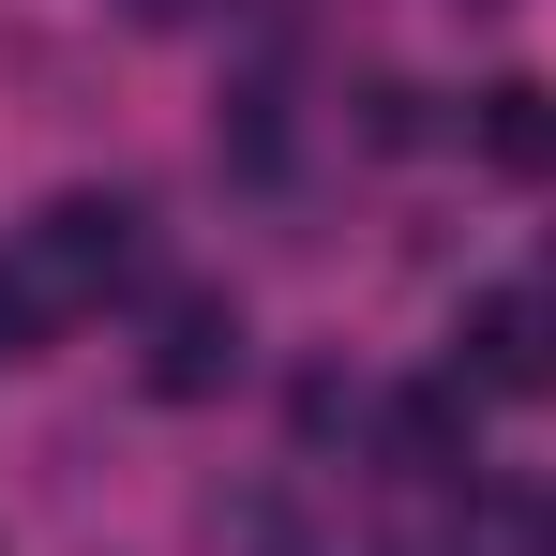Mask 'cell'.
<instances>
[{
	"instance_id": "cell-1",
	"label": "cell",
	"mask_w": 556,
	"mask_h": 556,
	"mask_svg": "<svg viewBox=\"0 0 556 556\" xmlns=\"http://www.w3.org/2000/svg\"><path fill=\"white\" fill-rule=\"evenodd\" d=\"M136 271V211L121 195H46L15 241H0V362L61 346L76 316H105V286Z\"/></svg>"
},
{
	"instance_id": "cell-7",
	"label": "cell",
	"mask_w": 556,
	"mask_h": 556,
	"mask_svg": "<svg viewBox=\"0 0 556 556\" xmlns=\"http://www.w3.org/2000/svg\"><path fill=\"white\" fill-rule=\"evenodd\" d=\"M226 556H346V542H331L301 496H241V511H226Z\"/></svg>"
},
{
	"instance_id": "cell-4",
	"label": "cell",
	"mask_w": 556,
	"mask_h": 556,
	"mask_svg": "<svg viewBox=\"0 0 556 556\" xmlns=\"http://www.w3.org/2000/svg\"><path fill=\"white\" fill-rule=\"evenodd\" d=\"M466 136H481L496 181H556V91H542V76H496V91L466 105Z\"/></svg>"
},
{
	"instance_id": "cell-3",
	"label": "cell",
	"mask_w": 556,
	"mask_h": 556,
	"mask_svg": "<svg viewBox=\"0 0 556 556\" xmlns=\"http://www.w3.org/2000/svg\"><path fill=\"white\" fill-rule=\"evenodd\" d=\"M151 391L166 406H211L226 376H241V301H211V286H181V301H151Z\"/></svg>"
},
{
	"instance_id": "cell-6",
	"label": "cell",
	"mask_w": 556,
	"mask_h": 556,
	"mask_svg": "<svg viewBox=\"0 0 556 556\" xmlns=\"http://www.w3.org/2000/svg\"><path fill=\"white\" fill-rule=\"evenodd\" d=\"M376 452L406 466V481L466 466V376H452V391H406V406H376Z\"/></svg>"
},
{
	"instance_id": "cell-2",
	"label": "cell",
	"mask_w": 556,
	"mask_h": 556,
	"mask_svg": "<svg viewBox=\"0 0 556 556\" xmlns=\"http://www.w3.org/2000/svg\"><path fill=\"white\" fill-rule=\"evenodd\" d=\"M452 376H466V391H556V286H496V301H466Z\"/></svg>"
},
{
	"instance_id": "cell-5",
	"label": "cell",
	"mask_w": 556,
	"mask_h": 556,
	"mask_svg": "<svg viewBox=\"0 0 556 556\" xmlns=\"http://www.w3.org/2000/svg\"><path fill=\"white\" fill-rule=\"evenodd\" d=\"M437 556H556V481H466Z\"/></svg>"
},
{
	"instance_id": "cell-8",
	"label": "cell",
	"mask_w": 556,
	"mask_h": 556,
	"mask_svg": "<svg viewBox=\"0 0 556 556\" xmlns=\"http://www.w3.org/2000/svg\"><path fill=\"white\" fill-rule=\"evenodd\" d=\"M105 15H136V30H195V15H226V0H105Z\"/></svg>"
}]
</instances>
